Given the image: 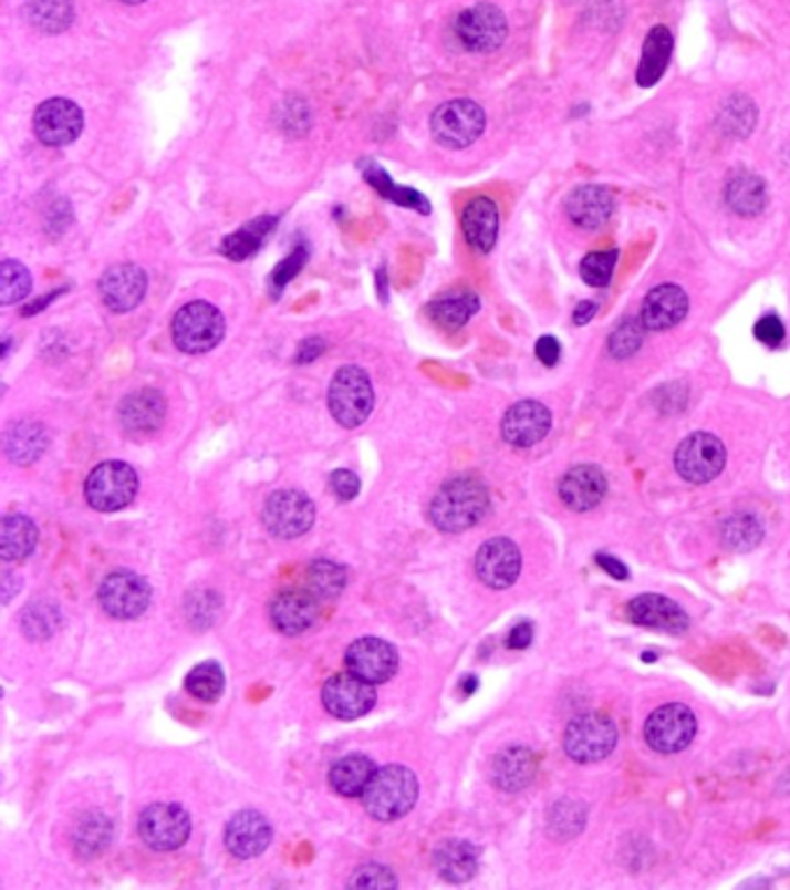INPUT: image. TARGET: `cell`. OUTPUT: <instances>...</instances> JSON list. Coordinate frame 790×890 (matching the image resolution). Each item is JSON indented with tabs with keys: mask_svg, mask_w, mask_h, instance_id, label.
Listing matches in <instances>:
<instances>
[{
	"mask_svg": "<svg viewBox=\"0 0 790 890\" xmlns=\"http://www.w3.org/2000/svg\"><path fill=\"white\" fill-rule=\"evenodd\" d=\"M190 835V819L186 809L171 803H156L139 816L142 842L154 851H175Z\"/></svg>",
	"mask_w": 790,
	"mask_h": 890,
	"instance_id": "4fadbf2b",
	"label": "cell"
},
{
	"mask_svg": "<svg viewBox=\"0 0 790 890\" xmlns=\"http://www.w3.org/2000/svg\"><path fill=\"white\" fill-rule=\"evenodd\" d=\"M522 571V555L510 538H491L476 555V573L491 589H508Z\"/></svg>",
	"mask_w": 790,
	"mask_h": 890,
	"instance_id": "e0dca14e",
	"label": "cell"
},
{
	"mask_svg": "<svg viewBox=\"0 0 790 890\" xmlns=\"http://www.w3.org/2000/svg\"><path fill=\"white\" fill-rule=\"evenodd\" d=\"M726 203L739 216H758L768 205V186L751 172H737L726 186Z\"/></svg>",
	"mask_w": 790,
	"mask_h": 890,
	"instance_id": "d6a6232c",
	"label": "cell"
},
{
	"mask_svg": "<svg viewBox=\"0 0 790 890\" xmlns=\"http://www.w3.org/2000/svg\"><path fill=\"white\" fill-rule=\"evenodd\" d=\"M112 839V824L105 814L91 811L80 821L75 830V845L86 856H97Z\"/></svg>",
	"mask_w": 790,
	"mask_h": 890,
	"instance_id": "ab89813d",
	"label": "cell"
},
{
	"mask_svg": "<svg viewBox=\"0 0 790 890\" xmlns=\"http://www.w3.org/2000/svg\"><path fill=\"white\" fill-rule=\"evenodd\" d=\"M536 756L527 747H508L491 763V779L503 790H522L536 777Z\"/></svg>",
	"mask_w": 790,
	"mask_h": 890,
	"instance_id": "83f0119b",
	"label": "cell"
},
{
	"mask_svg": "<svg viewBox=\"0 0 790 890\" xmlns=\"http://www.w3.org/2000/svg\"><path fill=\"white\" fill-rule=\"evenodd\" d=\"M121 3H126V6H139V3H144V0H121Z\"/></svg>",
	"mask_w": 790,
	"mask_h": 890,
	"instance_id": "91938a15",
	"label": "cell"
},
{
	"mask_svg": "<svg viewBox=\"0 0 790 890\" xmlns=\"http://www.w3.org/2000/svg\"><path fill=\"white\" fill-rule=\"evenodd\" d=\"M75 10L70 0H31L29 19L35 29L46 33H59L70 27Z\"/></svg>",
	"mask_w": 790,
	"mask_h": 890,
	"instance_id": "f35d334b",
	"label": "cell"
},
{
	"mask_svg": "<svg viewBox=\"0 0 790 890\" xmlns=\"http://www.w3.org/2000/svg\"><path fill=\"white\" fill-rule=\"evenodd\" d=\"M345 665L357 677L372 684H383L397 673L399 654L381 638H360L345 652Z\"/></svg>",
	"mask_w": 790,
	"mask_h": 890,
	"instance_id": "ac0fdd59",
	"label": "cell"
},
{
	"mask_svg": "<svg viewBox=\"0 0 790 890\" xmlns=\"http://www.w3.org/2000/svg\"><path fill=\"white\" fill-rule=\"evenodd\" d=\"M480 309L478 294L474 292H450L440 294L438 300H434L427 311L436 325L443 330H459L464 328L468 320H471Z\"/></svg>",
	"mask_w": 790,
	"mask_h": 890,
	"instance_id": "836d02e7",
	"label": "cell"
},
{
	"mask_svg": "<svg viewBox=\"0 0 790 890\" xmlns=\"http://www.w3.org/2000/svg\"><path fill=\"white\" fill-rule=\"evenodd\" d=\"M274 222H277V218H271V216L251 220L249 226L224 239V244H220V253L235 262L251 258L253 253H258L264 237L271 232V228H274Z\"/></svg>",
	"mask_w": 790,
	"mask_h": 890,
	"instance_id": "d590c367",
	"label": "cell"
},
{
	"mask_svg": "<svg viewBox=\"0 0 790 890\" xmlns=\"http://www.w3.org/2000/svg\"><path fill=\"white\" fill-rule=\"evenodd\" d=\"M139 487L135 468L126 462L97 464L86 478V501L101 513H114L133 504Z\"/></svg>",
	"mask_w": 790,
	"mask_h": 890,
	"instance_id": "5b68a950",
	"label": "cell"
},
{
	"mask_svg": "<svg viewBox=\"0 0 790 890\" xmlns=\"http://www.w3.org/2000/svg\"><path fill=\"white\" fill-rule=\"evenodd\" d=\"M323 351H325V341L323 339H306L300 345V351H298V362H311Z\"/></svg>",
	"mask_w": 790,
	"mask_h": 890,
	"instance_id": "9f6ffc18",
	"label": "cell"
},
{
	"mask_svg": "<svg viewBox=\"0 0 790 890\" xmlns=\"http://www.w3.org/2000/svg\"><path fill=\"white\" fill-rule=\"evenodd\" d=\"M165 417V402L156 390H139L121 404V425L131 434H152Z\"/></svg>",
	"mask_w": 790,
	"mask_h": 890,
	"instance_id": "4316f807",
	"label": "cell"
},
{
	"mask_svg": "<svg viewBox=\"0 0 790 890\" xmlns=\"http://www.w3.org/2000/svg\"><path fill=\"white\" fill-rule=\"evenodd\" d=\"M673 33L665 29V27H656L652 29V33L645 40V46H642V59L635 72V80L642 89H649L654 86L661 77L665 68L671 63L673 56Z\"/></svg>",
	"mask_w": 790,
	"mask_h": 890,
	"instance_id": "f546056e",
	"label": "cell"
},
{
	"mask_svg": "<svg viewBox=\"0 0 790 890\" xmlns=\"http://www.w3.org/2000/svg\"><path fill=\"white\" fill-rule=\"evenodd\" d=\"M489 510L487 487L471 476L453 478L438 489L429 506V519L438 531L459 534L476 527Z\"/></svg>",
	"mask_w": 790,
	"mask_h": 890,
	"instance_id": "6da1fadb",
	"label": "cell"
},
{
	"mask_svg": "<svg viewBox=\"0 0 790 890\" xmlns=\"http://www.w3.org/2000/svg\"><path fill=\"white\" fill-rule=\"evenodd\" d=\"M262 522L277 538H298L313 527L315 506L304 491L281 489L264 501Z\"/></svg>",
	"mask_w": 790,
	"mask_h": 890,
	"instance_id": "9c48e42d",
	"label": "cell"
},
{
	"mask_svg": "<svg viewBox=\"0 0 790 890\" xmlns=\"http://www.w3.org/2000/svg\"><path fill=\"white\" fill-rule=\"evenodd\" d=\"M599 313V304L596 302H589V300H584V302H580L578 307H575V313H573V320H575V325H586L591 318H594Z\"/></svg>",
	"mask_w": 790,
	"mask_h": 890,
	"instance_id": "6f0895ef",
	"label": "cell"
},
{
	"mask_svg": "<svg viewBox=\"0 0 790 890\" xmlns=\"http://www.w3.org/2000/svg\"><path fill=\"white\" fill-rule=\"evenodd\" d=\"M269 617L285 635H300L315 624L318 606L306 591H281L269 603Z\"/></svg>",
	"mask_w": 790,
	"mask_h": 890,
	"instance_id": "cb8c5ba5",
	"label": "cell"
},
{
	"mask_svg": "<svg viewBox=\"0 0 790 890\" xmlns=\"http://www.w3.org/2000/svg\"><path fill=\"white\" fill-rule=\"evenodd\" d=\"M531 640H533V629H531V624L522 622V624H517V627L510 631V635H508V648H510V650H527V648L531 645Z\"/></svg>",
	"mask_w": 790,
	"mask_h": 890,
	"instance_id": "db71d44e",
	"label": "cell"
},
{
	"mask_svg": "<svg viewBox=\"0 0 790 890\" xmlns=\"http://www.w3.org/2000/svg\"><path fill=\"white\" fill-rule=\"evenodd\" d=\"M323 703L336 720H360L376 705V689L355 673H343L323 686Z\"/></svg>",
	"mask_w": 790,
	"mask_h": 890,
	"instance_id": "9a60e30c",
	"label": "cell"
},
{
	"mask_svg": "<svg viewBox=\"0 0 790 890\" xmlns=\"http://www.w3.org/2000/svg\"><path fill=\"white\" fill-rule=\"evenodd\" d=\"M485 112L474 101H450L432 114V135L446 148L471 146L485 133Z\"/></svg>",
	"mask_w": 790,
	"mask_h": 890,
	"instance_id": "52a82bcc",
	"label": "cell"
},
{
	"mask_svg": "<svg viewBox=\"0 0 790 890\" xmlns=\"http://www.w3.org/2000/svg\"><path fill=\"white\" fill-rule=\"evenodd\" d=\"M726 448L714 434H690L677 445L675 468L677 474L694 485H705L724 472Z\"/></svg>",
	"mask_w": 790,
	"mask_h": 890,
	"instance_id": "ba28073f",
	"label": "cell"
},
{
	"mask_svg": "<svg viewBox=\"0 0 790 890\" xmlns=\"http://www.w3.org/2000/svg\"><path fill=\"white\" fill-rule=\"evenodd\" d=\"M97 288H101V297L110 311L126 313L144 300L149 277L133 262H118L105 271Z\"/></svg>",
	"mask_w": 790,
	"mask_h": 890,
	"instance_id": "2e32d148",
	"label": "cell"
},
{
	"mask_svg": "<svg viewBox=\"0 0 790 890\" xmlns=\"http://www.w3.org/2000/svg\"><path fill=\"white\" fill-rule=\"evenodd\" d=\"M330 483H332V491L341 501H353L362 487L360 478L353 472H349V468H339V472H334Z\"/></svg>",
	"mask_w": 790,
	"mask_h": 890,
	"instance_id": "f907efd6",
	"label": "cell"
},
{
	"mask_svg": "<svg viewBox=\"0 0 790 890\" xmlns=\"http://www.w3.org/2000/svg\"><path fill=\"white\" fill-rule=\"evenodd\" d=\"M38 546V527L27 515H8L0 529V555L6 561L27 559Z\"/></svg>",
	"mask_w": 790,
	"mask_h": 890,
	"instance_id": "e575fe53",
	"label": "cell"
},
{
	"mask_svg": "<svg viewBox=\"0 0 790 890\" xmlns=\"http://www.w3.org/2000/svg\"><path fill=\"white\" fill-rule=\"evenodd\" d=\"M721 538L726 542V548L745 552L758 546L762 538V527L753 515H732L721 527Z\"/></svg>",
	"mask_w": 790,
	"mask_h": 890,
	"instance_id": "60d3db41",
	"label": "cell"
},
{
	"mask_svg": "<svg viewBox=\"0 0 790 890\" xmlns=\"http://www.w3.org/2000/svg\"><path fill=\"white\" fill-rule=\"evenodd\" d=\"M686 313H688L686 292L675 283H663L647 292L645 302H642L640 320L647 330L663 332L679 325Z\"/></svg>",
	"mask_w": 790,
	"mask_h": 890,
	"instance_id": "7402d4cb",
	"label": "cell"
},
{
	"mask_svg": "<svg viewBox=\"0 0 790 890\" xmlns=\"http://www.w3.org/2000/svg\"><path fill=\"white\" fill-rule=\"evenodd\" d=\"M565 214L578 228L584 230L603 228L614 214V197L605 186L596 184L578 186L565 197Z\"/></svg>",
	"mask_w": 790,
	"mask_h": 890,
	"instance_id": "603a6c76",
	"label": "cell"
},
{
	"mask_svg": "<svg viewBox=\"0 0 790 890\" xmlns=\"http://www.w3.org/2000/svg\"><path fill=\"white\" fill-rule=\"evenodd\" d=\"M374 760L364 754L339 758L330 770V784L343 798H360L374 777Z\"/></svg>",
	"mask_w": 790,
	"mask_h": 890,
	"instance_id": "4dcf8cb0",
	"label": "cell"
},
{
	"mask_svg": "<svg viewBox=\"0 0 790 890\" xmlns=\"http://www.w3.org/2000/svg\"><path fill=\"white\" fill-rule=\"evenodd\" d=\"M552 427V413L545 404L527 400L508 408L501 423L503 438L514 448H531L548 436Z\"/></svg>",
	"mask_w": 790,
	"mask_h": 890,
	"instance_id": "d6986e66",
	"label": "cell"
},
{
	"mask_svg": "<svg viewBox=\"0 0 790 890\" xmlns=\"http://www.w3.org/2000/svg\"><path fill=\"white\" fill-rule=\"evenodd\" d=\"M605 494H607V478L594 464L573 466L559 483L561 501L575 513L596 508L605 499Z\"/></svg>",
	"mask_w": 790,
	"mask_h": 890,
	"instance_id": "ffe728a7",
	"label": "cell"
},
{
	"mask_svg": "<svg viewBox=\"0 0 790 890\" xmlns=\"http://www.w3.org/2000/svg\"><path fill=\"white\" fill-rule=\"evenodd\" d=\"M698 733L696 714L682 703H668L652 712L645 724V739L658 754H677L694 742Z\"/></svg>",
	"mask_w": 790,
	"mask_h": 890,
	"instance_id": "30bf717a",
	"label": "cell"
},
{
	"mask_svg": "<svg viewBox=\"0 0 790 890\" xmlns=\"http://www.w3.org/2000/svg\"><path fill=\"white\" fill-rule=\"evenodd\" d=\"M631 622L640 627H649L668 633H682L688 629L686 612L671 599L661 597V593H642L628 603Z\"/></svg>",
	"mask_w": 790,
	"mask_h": 890,
	"instance_id": "d4e9b609",
	"label": "cell"
},
{
	"mask_svg": "<svg viewBox=\"0 0 790 890\" xmlns=\"http://www.w3.org/2000/svg\"><path fill=\"white\" fill-rule=\"evenodd\" d=\"M46 451V434L40 423H31V420H21V423L10 425L6 432V455L19 464L29 466L35 459L42 457Z\"/></svg>",
	"mask_w": 790,
	"mask_h": 890,
	"instance_id": "1f68e13d",
	"label": "cell"
},
{
	"mask_svg": "<svg viewBox=\"0 0 790 890\" xmlns=\"http://www.w3.org/2000/svg\"><path fill=\"white\" fill-rule=\"evenodd\" d=\"M596 561H599L601 568H605V571H607L612 578H616V580H628V568H626L620 559H614V557H610V555H599Z\"/></svg>",
	"mask_w": 790,
	"mask_h": 890,
	"instance_id": "11a10c76",
	"label": "cell"
},
{
	"mask_svg": "<svg viewBox=\"0 0 790 890\" xmlns=\"http://www.w3.org/2000/svg\"><path fill=\"white\" fill-rule=\"evenodd\" d=\"M616 258H620V251H614V249L589 253L580 265V277L591 288H605L612 281Z\"/></svg>",
	"mask_w": 790,
	"mask_h": 890,
	"instance_id": "7dc6e473",
	"label": "cell"
},
{
	"mask_svg": "<svg viewBox=\"0 0 790 890\" xmlns=\"http://www.w3.org/2000/svg\"><path fill=\"white\" fill-rule=\"evenodd\" d=\"M226 334V318L209 302H190L171 320V339L181 353L202 355Z\"/></svg>",
	"mask_w": 790,
	"mask_h": 890,
	"instance_id": "277c9868",
	"label": "cell"
},
{
	"mask_svg": "<svg viewBox=\"0 0 790 890\" xmlns=\"http://www.w3.org/2000/svg\"><path fill=\"white\" fill-rule=\"evenodd\" d=\"M97 601L114 620H137L152 603V587L131 571H116L97 589Z\"/></svg>",
	"mask_w": 790,
	"mask_h": 890,
	"instance_id": "7c38bea8",
	"label": "cell"
},
{
	"mask_svg": "<svg viewBox=\"0 0 790 890\" xmlns=\"http://www.w3.org/2000/svg\"><path fill=\"white\" fill-rule=\"evenodd\" d=\"M364 177H366V182L372 184L383 197H387V200L397 203L399 207L415 209V211H419V214H429V200H427V197H425L423 193H417V190L406 188V186H397V184H394V182L385 175V169H381L378 165L366 167V169H364Z\"/></svg>",
	"mask_w": 790,
	"mask_h": 890,
	"instance_id": "8d00e7d4",
	"label": "cell"
},
{
	"mask_svg": "<svg viewBox=\"0 0 790 890\" xmlns=\"http://www.w3.org/2000/svg\"><path fill=\"white\" fill-rule=\"evenodd\" d=\"M455 33L459 42L478 54L497 52L508 38L506 14L489 3H480L464 10L455 21Z\"/></svg>",
	"mask_w": 790,
	"mask_h": 890,
	"instance_id": "8fae6325",
	"label": "cell"
},
{
	"mask_svg": "<svg viewBox=\"0 0 790 890\" xmlns=\"http://www.w3.org/2000/svg\"><path fill=\"white\" fill-rule=\"evenodd\" d=\"M309 587L320 599H334L345 587V568L330 559H318L309 566Z\"/></svg>",
	"mask_w": 790,
	"mask_h": 890,
	"instance_id": "b9f144b4",
	"label": "cell"
},
{
	"mask_svg": "<svg viewBox=\"0 0 790 890\" xmlns=\"http://www.w3.org/2000/svg\"><path fill=\"white\" fill-rule=\"evenodd\" d=\"M645 330L647 328L642 325L640 318L622 320V323L612 330L610 341H607V349H610L612 358L624 360V358L635 355L640 351L642 341H645Z\"/></svg>",
	"mask_w": 790,
	"mask_h": 890,
	"instance_id": "f6af8a7d",
	"label": "cell"
},
{
	"mask_svg": "<svg viewBox=\"0 0 790 890\" xmlns=\"http://www.w3.org/2000/svg\"><path fill=\"white\" fill-rule=\"evenodd\" d=\"M31 292V275L19 260H3L0 265V304L10 307L27 300Z\"/></svg>",
	"mask_w": 790,
	"mask_h": 890,
	"instance_id": "7bdbcfd3",
	"label": "cell"
},
{
	"mask_svg": "<svg viewBox=\"0 0 790 890\" xmlns=\"http://www.w3.org/2000/svg\"><path fill=\"white\" fill-rule=\"evenodd\" d=\"M362 800L376 821H397L417 803V777L404 765H385L374 773Z\"/></svg>",
	"mask_w": 790,
	"mask_h": 890,
	"instance_id": "7a4b0ae2",
	"label": "cell"
},
{
	"mask_svg": "<svg viewBox=\"0 0 790 890\" xmlns=\"http://www.w3.org/2000/svg\"><path fill=\"white\" fill-rule=\"evenodd\" d=\"M461 686H466V694H474L476 686H478V680H476V677H468L466 682H461Z\"/></svg>",
	"mask_w": 790,
	"mask_h": 890,
	"instance_id": "680465c9",
	"label": "cell"
},
{
	"mask_svg": "<svg viewBox=\"0 0 790 890\" xmlns=\"http://www.w3.org/2000/svg\"><path fill=\"white\" fill-rule=\"evenodd\" d=\"M84 128V114L80 105L67 97H52L44 101L33 114V131L38 139L46 146L72 144Z\"/></svg>",
	"mask_w": 790,
	"mask_h": 890,
	"instance_id": "5bb4252c",
	"label": "cell"
},
{
	"mask_svg": "<svg viewBox=\"0 0 790 890\" xmlns=\"http://www.w3.org/2000/svg\"><path fill=\"white\" fill-rule=\"evenodd\" d=\"M21 624L31 640H44L59 627V608L46 601H38L23 610Z\"/></svg>",
	"mask_w": 790,
	"mask_h": 890,
	"instance_id": "bcb514c9",
	"label": "cell"
},
{
	"mask_svg": "<svg viewBox=\"0 0 790 890\" xmlns=\"http://www.w3.org/2000/svg\"><path fill=\"white\" fill-rule=\"evenodd\" d=\"M466 241L478 253H489L499 237V207L489 197H476L461 214Z\"/></svg>",
	"mask_w": 790,
	"mask_h": 890,
	"instance_id": "484cf974",
	"label": "cell"
},
{
	"mask_svg": "<svg viewBox=\"0 0 790 890\" xmlns=\"http://www.w3.org/2000/svg\"><path fill=\"white\" fill-rule=\"evenodd\" d=\"M271 842V826L256 809L235 814L226 828V847L235 858L249 860L267 851Z\"/></svg>",
	"mask_w": 790,
	"mask_h": 890,
	"instance_id": "44dd1931",
	"label": "cell"
},
{
	"mask_svg": "<svg viewBox=\"0 0 790 890\" xmlns=\"http://www.w3.org/2000/svg\"><path fill=\"white\" fill-rule=\"evenodd\" d=\"M351 888H397V879H394L392 870L383 868V865H364L360 868L351 881Z\"/></svg>",
	"mask_w": 790,
	"mask_h": 890,
	"instance_id": "c3c4849f",
	"label": "cell"
},
{
	"mask_svg": "<svg viewBox=\"0 0 790 890\" xmlns=\"http://www.w3.org/2000/svg\"><path fill=\"white\" fill-rule=\"evenodd\" d=\"M616 726L610 716L582 714L568 724L563 749L575 763H596L607 758L616 747Z\"/></svg>",
	"mask_w": 790,
	"mask_h": 890,
	"instance_id": "8992f818",
	"label": "cell"
},
{
	"mask_svg": "<svg viewBox=\"0 0 790 890\" xmlns=\"http://www.w3.org/2000/svg\"><path fill=\"white\" fill-rule=\"evenodd\" d=\"M536 355L545 366H554L559 362V358H561V345H559V341L554 337H542L536 343Z\"/></svg>",
	"mask_w": 790,
	"mask_h": 890,
	"instance_id": "f5cc1de1",
	"label": "cell"
},
{
	"mask_svg": "<svg viewBox=\"0 0 790 890\" xmlns=\"http://www.w3.org/2000/svg\"><path fill=\"white\" fill-rule=\"evenodd\" d=\"M328 404L341 427L345 430L360 427L364 420L372 415L376 404L372 379H368L362 366L355 364L341 366L330 383Z\"/></svg>",
	"mask_w": 790,
	"mask_h": 890,
	"instance_id": "3957f363",
	"label": "cell"
},
{
	"mask_svg": "<svg viewBox=\"0 0 790 890\" xmlns=\"http://www.w3.org/2000/svg\"><path fill=\"white\" fill-rule=\"evenodd\" d=\"M753 334H756V339L762 341V343L779 345V343L783 341V337H786V328H783V323H781V320H779L777 315H765V318H760L758 323H756Z\"/></svg>",
	"mask_w": 790,
	"mask_h": 890,
	"instance_id": "816d5d0a",
	"label": "cell"
},
{
	"mask_svg": "<svg viewBox=\"0 0 790 890\" xmlns=\"http://www.w3.org/2000/svg\"><path fill=\"white\" fill-rule=\"evenodd\" d=\"M434 868L440 879L464 883L478 872V849L464 839H448L434 851Z\"/></svg>",
	"mask_w": 790,
	"mask_h": 890,
	"instance_id": "f1b7e54d",
	"label": "cell"
},
{
	"mask_svg": "<svg viewBox=\"0 0 790 890\" xmlns=\"http://www.w3.org/2000/svg\"><path fill=\"white\" fill-rule=\"evenodd\" d=\"M224 689H226V675H224V667H220L216 661H207L195 665L193 671L186 675V691L202 703H216L220 696H224Z\"/></svg>",
	"mask_w": 790,
	"mask_h": 890,
	"instance_id": "74e56055",
	"label": "cell"
},
{
	"mask_svg": "<svg viewBox=\"0 0 790 890\" xmlns=\"http://www.w3.org/2000/svg\"><path fill=\"white\" fill-rule=\"evenodd\" d=\"M756 105L749 101L747 95H735L724 105L721 110V126L726 133L735 137H747L753 126H756Z\"/></svg>",
	"mask_w": 790,
	"mask_h": 890,
	"instance_id": "ee69618b",
	"label": "cell"
},
{
	"mask_svg": "<svg viewBox=\"0 0 790 890\" xmlns=\"http://www.w3.org/2000/svg\"><path fill=\"white\" fill-rule=\"evenodd\" d=\"M306 258H309V251L304 249V246H300V249H294V251L274 269V275H271V286H274L277 290L285 288V286L290 283V279H294V277L300 275V269L304 267Z\"/></svg>",
	"mask_w": 790,
	"mask_h": 890,
	"instance_id": "681fc988",
	"label": "cell"
}]
</instances>
